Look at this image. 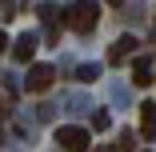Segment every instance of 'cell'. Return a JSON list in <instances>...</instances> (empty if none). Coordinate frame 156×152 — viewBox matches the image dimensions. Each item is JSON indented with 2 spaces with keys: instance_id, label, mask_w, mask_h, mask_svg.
Returning <instances> with one entry per match:
<instances>
[{
  "instance_id": "1",
  "label": "cell",
  "mask_w": 156,
  "mask_h": 152,
  "mask_svg": "<svg viewBox=\"0 0 156 152\" xmlns=\"http://www.w3.org/2000/svg\"><path fill=\"white\" fill-rule=\"evenodd\" d=\"M64 20H68V28H76V32H92L96 20H100V4L96 0H76Z\"/></svg>"
},
{
  "instance_id": "2",
  "label": "cell",
  "mask_w": 156,
  "mask_h": 152,
  "mask_svg": "<svg viewBox=\"0 0 156 152\" xmlns=\"http://www.w3.org/2000/svg\"><path fill=\"white\" fill-rule=\"evenodd\" d=\"M56 140H60L64 152H88V128L64 124V128H56Z\"/></svg>"
},
{
  "instance_id": "3",
  "label": "cell",
  "mask_w": 156,
  "mask_h": 152,
  "mask_svg": "<svg viewBox=\"0 0 156 152\" xmlns=\"http://www.w3.org/2000/svg\"><path fill=\"white\" fill-rule=\"evenodd\" d=\"M52 68L48 64H32V68H28V92H44V88L52 84Z\"/></svg>"
},
{
  "instance_id": "4",
  "label": "cell",
  "mask_w": 156,
  "mask_h": 152,
  "mask_svg": "<svg viewBox=\"0 0 156 152\" xmlns=\"http://www.w3.org/2000/svg\"><path fill=\"white\" fill-rule=\"evenodd\" d=\"M12 56L20 60V64H28V60L36 56V36H32V32H24V36H20V40L12 44Z\"/></svg>"
},
{
  "instance_id": "5",
  "label": "cell",
  "mask_w": 156,
  "mask_h": 152,
  "mask_svg": "<svg viewBox=\"0 0 156 152\" xmlns=\"http://www.w3.org/2000/svg\"><path fill=\"white\" fill-rule=\"evenodd\" d=\"M140 132L152 140L156 136V100H148V104H140Z\"/></svg>"
},
{
  "instance_id": "6",
  "label": "cell",
  "mask_w": 156,
  "mask_h": 152,
  "mask_svg": "<svg viewBox=\"0 0 156 152\" xmlns=\"http://www.w3.org/2000/svg\"><path fill=\"white\" fill-rule=\"evenodd\" d=\"M132 52H136V40H132V36H120V40L108 48V60H112V64H120V60L132 56Z\"/></svg>"
},
{
  "instance_id": "7",
  "label": "cell",
  "mask_w": 156,
  "mask_h": 152,
  "mask_svg": "<svg viewBox=\"0 0 156 152\" xmlns=\"http://www.w3.org/2000/svg\"><path fill=\"white\" fill-rule=\"evenodd\" d=\"M132 80L136 84H152V68H148V56H136V64H132Z\"/></svg>"
},
{
  "instance_id": "8",
  "label": "cell",
  "mask_w": 156,
  "mask_h": 152,
  "mask_svg": "<svg viewBox=\"0 0 156 152\" xmlns=\"http://www.w3.org/2000/svg\"><path fill=\"white\" fill-rule=\"evenodd\" d=\"M96 76H100V64H84V68H80V76H76V80H96Z\"/></svg>"
},
{
  "instance_id": "9",
  "label": "cell",
  "mask_w": 156,
  "mask_h": 152,
  "mask_svg": "<svg viewBox=\"0 0 156 152\" xmlns=\"http://www.w3.org/2000/svg\"><path fill=\"white\" fill-rule=\"evenodd\" d=\"M92 128L104 132V128H108V112H96V116H92Z\"/></svg>"
},
{
  "instance_id": "10",
  "label": "cell",
  "mask_w": 156,
  "mask_h": 152,
  "mask_svg": "<svg viewBox=\"0 0 156 152\" xmlns=\"http://www.w3.org/2000/svg\"><path fill=\"white\" fill-rule=\"evenodd\" d=\"M120 152H136V144H132V136L124 132V140H120Z\"/></svg>"
},
{
  "instance_id": "11",
  "label": "cell",
  "mask_w": 156,
  "mask_h": 152,
  "mask_svg": "<svg viewBox=\"0 0 156 152\" xmlns=\"http://www.w3.org/2000/svg\"><path fill=\"white\" fill-rule=\"evenodd\" d=\"M96 152H116V148H108V144H104V148H96Z\"/></svg>"
},
{
  "instance_id": "12",
  "label": "cell",
  "mask_w": 156,
  "mask_h": 152,
  "mask_svg": "<svg viewBox=\"0 0 156 152\" xmlns=\"http://www.w3.org/2000/svg\"><path fill=\"white\" fill-rule=\"evenodd\" d=\"M4 44H8V40H4V32H0V48H4Z\"/></svg>"
},
{
  "instance_id": "13",
  "label": "cell",
  "mask_w": 156,
  "mask_h": 152,
  "mask_svg": "<svg viewBox=\"0 0 156 152\" xmlns=\"http://www.w3.org/2000/svg\"><path fill=\"white\" fill-rule=\"evenodd\" d=\"M112 4H120V0H112Z\"/></svg>"
}]
</instances>
